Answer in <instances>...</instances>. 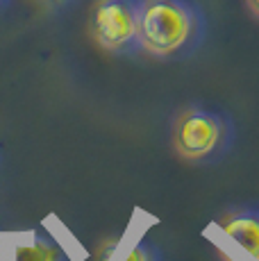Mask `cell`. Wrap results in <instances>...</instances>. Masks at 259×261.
<instances>
[{
  "label": "cell",
  "mask_w": 259,
  "mask_h": 261,
  "mask_svg": "<svg viewBox=\"0 0 259 261\" xmlns=\"http://www.w3.org/2000/svg\"><path fill=\"white\" fill-rule=\"evenodd\" d=\"M198 14L184 0L139 3V46L155 57L182 53L198 34Z\"/></svg>",
  "instance_id": "6da1fadb"
},
{
  "label": "cell",
  "mask_w": 259,
  "mask_h": 261,
  "mask_svg": "<svg viewBox=\"0 0 259 261\" xmlns=\"http://www.w3.org/2000/svg\"><path fill=\"white\" fill-rule=\"evenodd\" d=\"M248 5H250V12L259 16V0H248Z\"/></svg>",
  "instance_id": "52a82bcc"
},
{
  "label": "cell",
  "mask_w": 259,
  "mask_h": 261,
  "mask_svg": "<svg viewBox=\"0 0 259 261\" xmlns=\"http://www.w3.org/2000/svg\"><path fill=\"white\" fill-rule=\"evenodd\" d=\"M232 123L216 109L191 107L173 125V148L187 162H216L234 141Z\"/></svg>",
  "instance_id": "7a4b0ae2"
},
{
  "label": "cell",
  "mask_w": 259,
  "mask_h": 261,
  "mask_svg": "<svg viewBox=\"0 0 259 261\" xmlns=\"http://www.w3.org/2000/svg\"><path fill=\"white\" fill-rule=\"evenodd\" d=\"M221 229L248 259L259 261V209L232 214Z\"/></svg>",
  "instance_id": "277c9868"
},
{
  "label": "cell",
  "mask_w": 259,
  "mask_h": 261,
  "mask_svg": "<svg viewBox=\"0 0 259 261\" xmlns=\"http://www.w3.org/2000/svg\"><path fill=\"white\" fill-rule=\"evenodd\" d=\"M43 3H48V5H59V3H64V0H43Z\"/></svg>",
  "instance_id": "ba28073f"
},
{
  "label": "cell",
  "mask_w": 259,
  "mask_h": 261,
  "mask_svg": "<svg viewBox=\"0 0 259 261\" xmlns=\"http://www.w3.org/2000/svg\"><path fill=\"white\" fill-rule=\"evenodd\" d=\"M91 34L109 53H127L139 46V3L100 0L91 16Z\"/></svg>",
  "instance_id": "3957f363"
},
{
  "label": "cell",
  "mask_w": 259,
  "mask_h": 261,
  "mask_svg": "<svg viewBox=\"0 0 259 261\" xmlns=\"http://www.w3.org/2000/svg\"><path fill=\"white\" fill-rule=\"evenodd\" d=\"M14 261H68V257H66V250L55 239L48 237V234L30 232L16 245Z\"/></svg>",
  "instance_id": "5b68a950"
},
{
  "label": "cell",
  "mask_w": 259,
  "mask_h": 261,
  "mask_svg": "<svg viewBox=\"0 0 259 261\" xmlns=\"http://www.w3.org/2000/svg\"><path fill=\"white\" fill-rule=\"evenodd\" d=\"M123 261H162V254L155 245L150 243H137L132 250L127 252V257Z\"/></svg>",
  "instance_id": "8992f818"
}]
</instances>
